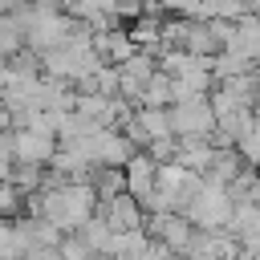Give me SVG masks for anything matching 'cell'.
Instances as JSON below:
<instances>
[{"label": "cell", "mask_w": 260, "mask_h": 260, "mask_svg": "<svg viewBox=\"0 0 260 260\" xmlns=\"http://www.w3.org/2000/svg\"><path fill=\"white\" fill-rule=\"evenodd\" d=\"M98 211L106 215V223H110L114 232H142V219H146L142 203H138L130 191H118V195L102 199V203H98Z\"/></svg>", "instance_id": "obj_4"}, {"label": "cell", "mask_w": 260, "mask_h": 260, "mask_svg": "<svg viewBox=\"0 0 260 260\" xmlns=\"http://www.w3.org/2000/svg\"><path fill=\"white\" fill-rule=\"evenodd\" d=\"M122 171H126V191H130L138 203H146L150 191H154V171H158V162H154L150 154H130V162H126Z\"/></svg>", "instance_id": "obj_5"}, {"label": "cell", "mask_w": 260, "mask_h": 260, "mask_svg": "<svg viewBox=\"0 0 260 260\" xmlns=\"http://www.w3.org/2000/svg\"><path fill=\"white\" fill-rule=\"evenodd\" d=\"M28 248H32L28 223H8V219H0V260H20Z\"/></svg>", "instance_id": "obj_6"}, {"label": "cell", "mask_w": 260, "mask_h": 260, "mask_svg": "<svg viewBox=\"0 0 260 260\" xmlns=\"http://www.w3.org/2000/svg\"><path fill=\"white\" fill-rule=\"evenodd\" d=\"M183 215H187L195 228H228V219H232L228 187H223V183H211V179H199V187H195V195L187 199Z\"/></svg>", "instance_id": "obj_2"}, {"label": "cell", "mask_w": 260, "mask_h": 260, "mask_svg": "<svg viewBox=\"0 0 260 260\" xmlns=\"http://www.w3.org/2000/svg\"><path fill=\"white\" fill-rule=\"evenodd\" d=\"M167 118H171V134H179V138H207V130H215V114L203 98L179 102Z\"/></svg>", "instance_id": "obj_3"}, {"label": "cell", "mask_w": 260, "mask_h": 260, "mask_svg": "<svg viewBox=\"0 0 260 260\" xmlns=\"http://www.w3.org/2000/svg\"><path fill=\"white\" fill-rule=\"evenodd\" d=\"M93 211H98V191L81 179H73V183L65 179L37 199V215H45L57 232H77Z\"/></svg>", "instance_id": "obj_1"}]
</instances>
